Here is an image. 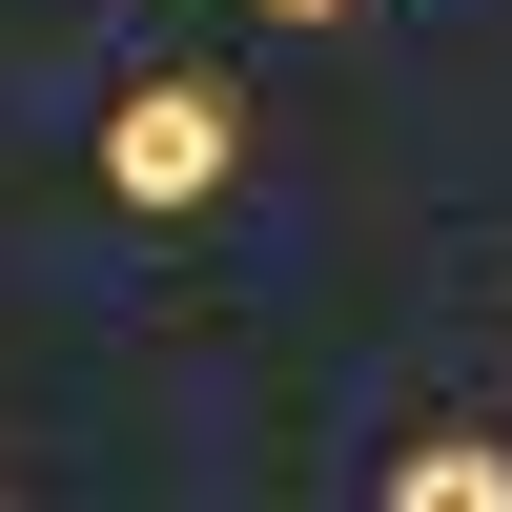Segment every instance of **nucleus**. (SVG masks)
Segmentation results:
<instances>
[{
  "instance_id": "obj_3",
  "label": "nucleus",
  "mask_w": 512,
  "mask_h": 512,
  "mask_svg": "<svg viewBox=\"0 0 512 512\" xmlns=\"http://www.w3.org/2000/svg\"><path fill=\"white\" fill-rule=\"evenodd\" d=\"M267 21H349V0H267Z\"/></svg>"
},
{
  "instance_id": "obj_2",
  "label": "nucleus",
  "mask_w": 512,
  "mask_h": 512,
  "mask_svg": "<svg viewBox=\"0 0 512 512\" xmlns=\"http://www.w3.org/2000/svg\"><path fill=\"white\" fill-rule=\"evenodd\" d=\"M390 512H512V451H492V431H431V451H390Z\"/></svg>"
},
{
  "instance_id": "obj_1",
  "label": "nucleus",
  "mask_w": 512,
  "mask_h": 512,
  "mask_svg": "<svg viewBox=\"0 0 512 512\" xmlns=\"http://www.w3.org/2000/svg\"><path fill=\"white\" fill-rule=\"evenodd\" d=\"M226 164H246V103H226L205 62H164V82H123V103H103V185L144 205V226L226 205Z\"/></svg>"
}]
</instances>
